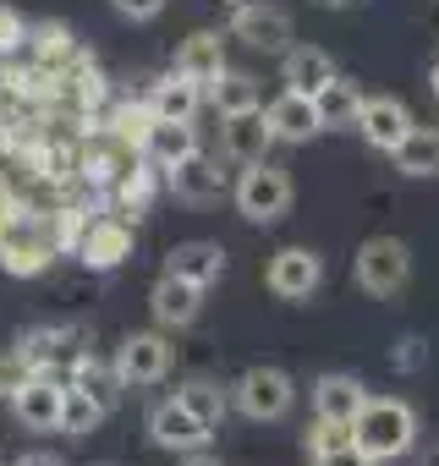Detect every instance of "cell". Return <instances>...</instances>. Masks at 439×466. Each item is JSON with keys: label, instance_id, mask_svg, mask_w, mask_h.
I'll use <instances>...</instances> for the list:
<instances>
[{"label": "cell", "instance_id": "36", "mask_svg": "<svg viewBox=\"0 0 439 466\" xmlns=\"http://www.w3.org/2000/svg\"><path fill=\"white\" fill-rule=\"evenodd\" d=\"M17 466H66V461H61V455H50V450H28Z\"/></svg>", "mask_w": 439, "mask_h": 466}, {"label": "cell", "instance_id": "9", "mask_svg": "<svg viewBox=\"0 0 439 466\" xmlns=\"http://www.w3.org/2000/svg\"><path fill=\"white\" fill-rule=\"evenodd\" d=\"M12 411L23 428L34 433H61V411H66V384L56 373H34L17 395H12Z\"/></svg>", "mask_w": 439, "mask_h": 466}, {"label": "cell", "instance_id": "16", "mask_svg": "<svg viewBox=\"0 0 439 466\" xmlns=\"http://www.w3.org/2000/svg\"><path fill=\"white\" fill-rule=\"evenodd\" d=\"M362 406H368L362 379H352V373H319L313 379V417H324V422H357Z\"/></svg>", "mask_w": 439, "mask_h": 466}, {"label": "cell", "instance_id": "13", "mask_svg": "<svg viewBox=\"0 0 439 466\" xmlns=\"http://www.w3.org/2000/svg\"><path fill=\"white\" fill-rule=\"evenodd\" d=\"M209 433H214V428H203V422L176 400V395H170V400H159V406L148 411V439H154L159 450L192 455V450H203V444H209Z\"/></svg>", "mask_w": 439, "mask_h": 466}, {"label": "cell", "instance_id": "31", "mask_svg": "<svg viewBox=\"0 0 439 466\" xmlns=\"http://www.w3.org/2000/svg\"><path fill=\"white\" fill-rule=\"evenodd\" d=\"M28 379H34V362H28L23 351H6V357H0V395H17Z\"/></svg>", "mask_w": 439, "mask_h": 466}, {"label": "cell", "instance_id": "26", "mask_svg": "<svg viewBox=\"0 0 439 466\" xmlns=\"http://www.w3.org/2000/svg\"><path fill=\"white\" fill-rule=\"evenodd\" d=\"M176 400H181L203 428H220V422H226V411H231V390L214 384V379H187V384H176Z\"/></svg>", "mask_w": 439, "mask_h": 466}, {"label": "cell", "instance_id": "10", "mask_svg": "<svg viewBox=\"0 0 439 466\" xmlns=\"http://www.w3.org/2000/svg\"><path fill=\"white\" fill-rule=\"evenodd\" d=\"M412 127H417V121H412V110H406L395 94H368L362 110H357V132H362V143L379 148V154H390Z\"/></svg>", "mask_w": 439, "mask_h": 466}, {"label": "cell", "instance_id": "17", "mask_svg": "<svg viewBox=\"0 0 439 466\" xmlns=\"http://www.w3.org/2000/svg\"><path fill=\"white\" fill-rule=\"evenodd\" d=\"M264 121H270L275 143H308L313 132H324V127H319V105H313L308 94H291V88L264 105Z\"/></svg>", "mask_w": 439, "mask_h": 466}, {"label": "cell", "instance_id": "22", "mask_svg": "<svg viewBox=\"0 0 439 466\" xmlns=\"http://www.w3.org/2000/svg\"><path fill=\"white\" fill-rule=\"evenodd\" d=\"M362 99H368V94H362L352 77H330V83L313 94V105H319V127H324V132H346V127H357Z\"/></svg>", "mask_w": 439, "mask_h": 466}, {"label": "cell", "instance_id": "1", "mask_svg": "<svg viewBox=\"0 0 439 466\" xmlns=\"http://www.w3.org/2000/svg\"><path fill=\"white\" fill-rule=\"evenodd\" d=\"M352 444L368 461H395L417 444V411L401 395H368V406L352 422Z\"/></svg>", "mask_w": 439, "mask_h": 466}, {"label": "cell", "instance_id": "34", "mask_svg": "<svg viewBox=\"0 0 439 466\" xmlns=\"http://www.w3.org/2000/svg\"><path fill=\"white\" fill-rule=\"evenodd\" d=\"M395 368H401V373H417V368H423V340H417V335H406V340L395 346Z\"/></svg>", "mask_w": 439, "mask_h": 466}, {"label": "cell", "instance_id": "35", "mask_svg": "<svg viewBox=\"0 0 439 466\" xmlns=\"http://www.w3.org/2000/svg\"><path fill=\"white\" fill-rule=\"evenodd\" d=\"M17 45H23V23H17V12L0 6V50H17Z\"/></svg>", "mask_w": 439, "mask_h": 466}, {"label": "cell", "instance_id": "2", "mask_svg": "<svg viewBox=\"0 0 439 466\" xmlns=\"http://www.w3.org/2000/svg\"><path fill=\"white\" fill-rule=\"evenodd\" d=\"M231 198H237V214H242V219H253V225H275V219L291 214L297 187H291V176H286L281 165L259 159V165H242Z\"/></svg>", "mask_w": 439, "mask_h": 466}, {"label": "cell", "instance_id": "37", "mask_svg": "<svg viewBox=\"0 0 439 466\" xmlns=\"http://www.w3.org/2000/svg\"><path fill=\"white\" fill-rule=\"evenodd\" d=\"M181 466H226V461L209 455V450H192V455H181Z\"/></svg>", "mask_w": 439, "mask_h": 466}, {"label": "cell", "instance_id": "20", "mask_svg": "<svg viewBox=\"0 0 439 466\" xmlns=\"http://www.w3.org/2000/svg\"><path fill=\"white\" fill-rule=\"evenodd\" d=\"M281 77H286V88L291 94H319L330 77H341L335 72V61H330V50H319V45H291L286 56H281Z\"/></svg>", "mask_w": 439, "mask_h": 466}, {"label": "cell", "instance_id": "28", "mask_svg": "<svg viewBox=\"0 0 439 466\" xmlns=\"http://www.w3.org/2000/svg\"><path fill=\"white\" fill-rule=\"evenodd\" d=\"M28 39H34L39 66H50V72H56V66H66V61L77 56V39H72V28H66V23H39Z\"/></svg>", "mask_w": 439, "mask_h": 466}, {"label": "cell", "instance_id": "33", "mask_svg": "<svg viewBox=\"0 0 439 466\" xmlns=\"http://www.w3.org/2000/svg\"><path fill=\"white\" fill-rule=\"evenodd\" d=\"M313 466H373L357 444H346V450H324V455H313Z\"/></svg>", "mask_w": 439, "mask_h": 466}, {"label": "cell", "instance_id": "27", "mask_svg": "<svg viewBox=\"0 0 439 466\" xmlns=\"http://www.w3.org/2000/svg\"><path fill=\"white\" fill-rule=\"evenodd\" d=\"M72 390H83V395H94V400H99V406L110 411V406L121 400V390H127V384H121V373H116V362L105 368V362H99L94 351H77V362H72Z\"/></svg>", "mask_w": 439, "mask_h": 466}, {"label": "cell", "instance_id": "32", "mask_svg": "<svg viewBox=\"0 0 439 466\" xmlns=\"http://www.w3.org/2000/svg\"><path fill=\"white\" fill-rule=\"evenodd\" d=\"M110 6H116L121 17H132V23H148V17L165 12V0H110Z\"/></svg>", "mask_w": 439, "mask_h": 466}, {"label": "cell", "instance_id": "5", "mask_svg": "<svg viewBox=\"0 0 439 466\" xmlns=\"http://www.w3.org/2000/svg\"><path fill=\"white\" fill-rule=\"evenodd\" d=\"M231 39H242L248 50H264V56H286L291 39H297V23H291V12H281V6L248 0V6L231 12Z\"/></svg>", "mask_w": 439, "mask_h": 466}, {"label": "cell", "instance_id": "11", "mask_svg": "<svg viewBox=\"0 0 439 466\" xmlns=\"http://www.w3.org/2000/svg\"><path fill=\"white\" fill-rule=\"evenodd\" d=\"M77 258L88 264V269H121L127 258H132V225L121 219V214H105V219H88V230H83V242H77Z\"/></svg>", "mask_w": 439, "mask_h": 466}, {"label": "cell", "instance_id": "8", "mask_svg": "<svg viewBox=\"0 0 439 466\" xmlns=\"http://www.w3.org/2000/svg\"><path fill=\"white\" fill-rule=\"evenodd\" d=\"M56 258V242L45 237V225L34 219H12L6 230H0V269L28 280V275H45V264Z\"/></svg>", "mask_w": 439, "mask_h": 466}, {"label": "cell", "instance_id": "24", "mask_svg": "<svg viewBox=\"0 0 439 466\" xmlns=\"http://www.w3.org/2000/svg\"><path fill=\"white\" fill-rule=\"evenodd\" d=\"M390 159H395V170L412 176V181L439 176V127H412V132L390 148Z\"/></svg>", "mask_w": 439, "mask_h": 466}, {"label": "cell", "instance_id": "6", "mask_svg": "<svg viewBox=\"0 0 439 466\" xmlns=\"http://www.w3.org/2000/svg\"><path fill=\"white\" fill-rule=\"evenodd\" d=\"M116 373L127 390H148L170 373V340L159 329H132L121 346H116Z\"/></svg>", "mask_w": 439, "mask_h": 466}, {"label": "cell", "instance_id": "7", "mask_svg": "<svg viewBox=\"0 0 439 466\" xmlns=\"http://www.w3.org/2000/svg\"><path fill=\"white\" fill-rule=\"evenodd\" d=\"M264 286L281 297V302H308L319 286H324V258L313 248H281L264 269Z\"/></svg>", "mask_w": 439, "mask_h": 466}, {"label": "cell", "instance_id": "4", "mask_svg": "<svg viewBox=\"0 0 439 466\" xmlns=\"http://www.w3.org/2000/svg\"><path fill=\"white\" fill-rule=\"evenodd\" d=\"M352 269H357V286L368 297H401L406 280H412V248L395 242V237H368L357 248V264Z\"/></svg>", "mask_w": 439, "mask_h": 466}, {"label": "cell", "instance_id": "12", "mask_svg": "<svg viewBox=\"0 0 439 466\" xmlns=\"http://www.w3.org/2000/svg\"><path fill=\"white\" fill-rule=\"evenodd\" d=\"M275 148V132L264 121V110H248V116H220V154L231 165H259L270 159Z\"/></svg>", "mask_w": 439, "mask_h": 466}, {"label": "cell", "instance_id": "23", "mask_svg": "<svg viewBox=\"0 0 439 466\" xmlns=\"http://www.w3.org/2000/svg\"><path fill=\"white\" fill-rule=\"evenodd\" d=\"M187 154H198L192 121H154V127H148V137H143V159H148V165L170 170V165H181Z\"/></svg>", "mask_w": 439, "mask_h": 466}, {"label": "cell", "instance_id": "15", "mask_svg": "<svg viewBox=\"0 0 439 466\" xmlns=\"http://www.w3.org/2000/svg\"><path fill=\"white\" fill-rule=\"evenodd\" d=\"M165 181H170V192L181 203H220V198H226V170H220V159H209L203 148L187 154L181 165H170Z\"/></svg>", "mask_w": 439, "mask_h": 466}, {"label": "cell", "instance_id": "21", "mask_svg": "<svg viewBox=\"0 0 439 466\" xmlns=\"http://www.w3.org/2000/svg\"><path fill=\"white\" fill-rule=\"evenodd\" d=\"M176 72L209 88L220 72H226V39H220V34H192V39H181V50H176Z\"/></svg>", "mask_w": 439, "mask_h": 466}, {"label": "cell", "instance_id": "3", "mask_svg": "<svg viewBox=\"0 0 439 466\" xmlns=\"http://www.w3.org/2000/svg\"><path fill=\"white\" fill-rule=\"evenodd\" d=\"M291 400H297V384H291V373L286 368H248L237 384H231V406L248 417V422H281L286 411H291Z\"/></svg>", "mask_w": 439, "mask_h": 466}, {"label": "cell", "instance_id": "18", "mask_svg": "<svg viewBox=\"0 0 439 466\" xmlns=\"http://www.w3.org/2000/svg\"><path fill=\"white\" fill-rule=\"evenodd\" d=\"M209 99V88L203 83H192V77H181V72H165L154 88H148V110H154V121H192L198 116V105Z\"/></svg>", "mask_w": 439, "mask_h": 466}, {"label": "cell", "instance_id": "38", "mask_svg": "<svg viewBox=\"0 0 439 466\" xmlns=\"http://www.w3.org/2000/svg\"><path fill=\"white\" fill-rule=\"evenodd\" d=\"M12 219H17V214H12V198H6V187H0V230H6Z\"/></svg>", "mask_w": 439, "mask_h": 466}, {"label": "cell", "instance_id": "29", "mask_svg": "<svg viewBox=\"0 0 439 466\" xmlns=\"http://www.w3.org/2000/svg\"><path fill=\"white\" fill-rule=\"evenodd\" d=\"M105 422V406L94 400V395H83V390H72L66 384V411H61V433H72V439H88L94 428Z\"/></svg>", "mask_w": 439, "mask_h": 466}, {"label": "cell", "instance_id": "19", "mask_svg": "<svg viewBox=\"0 0 439 466\" xmlns=\"http://www.w3.org/2000/svg\"><path fill=\"white\" fill-rule=\"evenodd\" d=\"M165 275H181V280L209 291L220 275H226V248H220V242H176L165 253Z\"/></svg>", "mask_w": 439, "mask_h": 466}, {"label": "cell", "instance_id": "14", "mask_svg": "<svg viewBox=\"0 0 439 466\" xmlns=\"http://www.w3.org/2000/svg\"><path fill=\"white\" fill-rule=\"evenodd\" d=\"M148 313H154L159 329H187L203 313V286H192L181 275H159L154 291H148Z\"/></svg>", "mask_w": 439, "mask_h": 466}, {"label": "cell", "instance_id": "25", "mask_svg": "<svg viewBox=\"0 0 439 466\" xmlns=\"http://www.w3.org/2000/svg\"><path fill=\"white\" fill-rule=\"evenodd\" d=\"M209 105L220 110V116H248V110H264V94H259V77H248V72H220L214 83H209Z\"/></svg>", "mask_w": 439, "mask_h": 466}, {"label": "cell", "instance_id": "30", "mask_svg": "<svg viewBox=\"0 0 439 466\" xmlns=\"http://www.w3.org/2000/svg\"><path fill=\"white\" fill-rule=\"evenodd\" d=\"M346 444H352V422H324V417H313V433H308V450H313V455L346 450Z\"/></svg>", "mask_w": 439, "mask_h": 466}]
</instances>
